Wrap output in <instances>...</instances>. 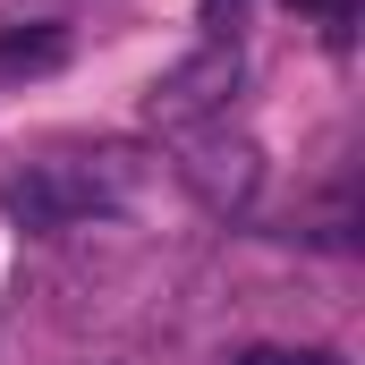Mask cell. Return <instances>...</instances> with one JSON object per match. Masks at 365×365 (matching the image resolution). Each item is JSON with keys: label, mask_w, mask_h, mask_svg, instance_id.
<instances>
[{"label": "cell", "mask_w": 365, "mask_h": 365, "mask_svg": "<svg viewBox=\"0 0 365 365\" xmlns=\"http://www.w3.org/2000/svg\"><path fill=\"white\" fill-rule=\"evenodd\" d=\"M238 86H247V51H238V43H204V51L170 60V68L145 86V128H162V136L204 128L212 110H230Z\"/></svg>", "instance_id": "obj_1"}, {"label": "cell", "mask_w": 365, "mask_h": 365, "mask_svg": "<svg viewBox=\"0 0 365 365\" xmlns=\"http://www.w3.org/2000/svg\"><path fill=\"white\" fill-rule=\"evenodd\" d=\"M0 212L43 238V230H68V221L102 212V195H93L86 162H77V170H68V162H34V170H9V179H0Z\"/></svg>", "instance_id": "obj_2"}, {"label": "cell", "mask_w": 365, "mask_h": 365, "mask_svg": "<svg viewBox=\"0 0 365 365\" xmlns=\"http://www.w3.org/2000/svg\"><path fill=\"white\" fill-rule=\"evenodd\" d=\"M179 179H187V195H195L204 212L230 221V212L255 204V187H264V153H255L247 136H204V145H187Z\"/></svg>", "instance_id": "obj_3"}, {"label": "cell", "mask_w": 365, "mask_h": 365, "mask_svg": "<svg viewBox=\"0 0 365 365\" xmlns=\"http://www.w3.org/2000/svg\"><path fill=\"white\" fill-rule=\"evenodd\" d=\"M68 34L60 26H34V34H0V68H60Z\"/></svg>", "instance_id": "obj_4"}, {"label": "cell", "mask_w": 365, "mask_h": 365, "mask_svg": "<svg viewBox=\"0 0 365 365\" xmlns=\"http://www.w3.org/2000/svg\"><path fill=\"white\" fill-rule=\"evenodd\" d=\"M247 9H255V0H195V17L212 26V43H238V26H247Z\"/></svg>", "instance_id": "obj_5"}, {"label": "cell", "mask_w": 365, "mask_h": 365, "mask_svg": "<svg viewBox=\"0 0 365 365\" xmlns=\"http://www.w3.org/2000/svg\"><path fill=\"white\" fill-rule=\"evenodd\" d=\"M230 365H340L331 349H238Z\"/></svg>", "instance_id": "obj_6"}, {"label": "cell", "mask_w": 365, "mask_h": 365, "mask_svg": "<svg viewBox=\"0 0 365 365\" xmlns=\"http://www.w3.org/2000/svg\"><path fill=\"white\" fill-rule=\"evenodd\" d=\"M289 9H323V17H349V0H289Z\"/></svg>", "instance_id": "obj_7"}]
</instances>
